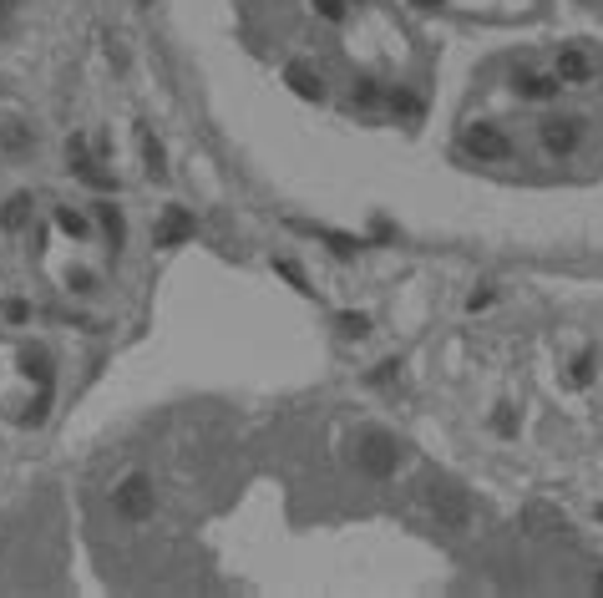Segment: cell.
<instances>
[{
	"instance_id": "7a4b0ae2",
	"label": "cell",
	"mask_w": 603,
	"mask_h": 598,
	"mask_svg": "<svg viewBox=\"0 0 603 598\" xmlns=\"http://www.w3.org/2000/svg\"><path fill=\"white\" fill-rule=\"evenodd\" d=\"M426 502H431V517L441 522V528H451V533H462L467 522H472V497L457 482H446V477H436L426 487Z\"/></svg>"
},
{
	"instance_id": "277c9868",
	"label": "cell",
	"mask_w": 603,
	"mask_h": 598,
	"mask_svg": "<svg viewBox=\"0 0 603 598\" xmlns=\"http://www.w3.org/2000/svg\"><path fill=\"white\" fill-rule=\"evenodd\" d=\"M462 147H467L472 158H482V163H502V158L512 153L507 132H502V127H487V122H482V127H472V132L462 137Z\"/></svg>"
},
{
	"instance_id": "8992f818",
	"label": "cell",
	"mask_w": 603,
	"mask_h": 598,
	"mask_svg": "<svg viewBox=\"0 0 603 598\" xmlns=\"http://www.w3.org/2000/svg\"><path fill=\"white\" fill-rule=\"evenodd\" d=\"M553 77H558V82H573V87L588 82V77H593V56H588L583 46H563L558 61H553Z\"/></svg>"
},
{
	"instance_id": "5b68a950",
	"label": "cell",
	"mask_w": 603,
	"mask_h": 598,
	"mask_svg": "<svg viewBox=\"0 0 603 598\" xmlns=\"http://www.w3.org/2000/svg\"><path fill=\"white\" fill-rule=\"evenodd\" d=\"M578 142H583V122H578V117H548V122H543V147H548L553 158L578 153Z\"/></svg>"
},
{
	"instance_id": "4fadbf2b",
	"label": "cell",
	"mask_w": 603,
	"mask_h": 598,
	"mask_svg": "<svg viewBox=\"0 0 603 598\" xmlns=\"http://www.w3.org/2000/svg\"><path fill=\"white\" fill-rule=\"evenodd\" d=\"M56 223H61V229H66L71 239H87V218H82V213H71V208H61V213H56Z\"/></svg>"
},
{
	"instance_id": "603a6c76",
	"label": "cell",
	"mask_w": 603,
	"mask_h": 598,
	"mask_svg": "<svg viewBox=\"0 0 603 598\" xmlns=\"http://www.w3.org/2000/svg\"><path fill=\"white\" fill-rule=\"evenodd\" d=\"M142 6H153V0H142Z\"/></svg>"
},
{
	"instance_id": "30bf717a",
	"label": "cell",
	"mask_w": 603,
	"mask_h": 598,
	"mask_svg": "<svg viewBox=\"0 0 603 598\" xmlns=\"http://www.w3.org/2000/svg\"><path fill=\"white\" fill-rule=\"evenodd\" d=\"M289 87H294L299 97H310V102H325V82H315L305 66H289Z\"/></svg>"
},
{
	"instance_id": "9c48e42d",
	"label": "cell",
	"mask_w": 603,
	"mask_h": 598,
	"mask_svg": "<svg viewBox=\"0 0 603 598\" xmlns=\"http://www.w3.org/2000/svg\"><path fill=\"white\" fill-rule=\"evenodd\" d=\"M517 92L533 97V102H548L558 92V77H538V71H517Z\"/></svg>"
},
{
	"instance_id": "6da1fadb",
	"label": "cell",
	"mask_w": 603,
	"mask_h": 598,
	"mask_svg": "<svg viewBox=\"0 0 603 598\" xmlns=\"http://www.w3.org/2000/svg\"><path fill=\"white\" fill-rule=\"evenodd\" d=\"M355 467L375 482H386L396 467H401V446L391 441V431H360V446H355Z\"/></svg>"
},
{
	"instance_id": "44dd1931",
	"label": "cell",
	"mask_w": 603,
	"mask_h": 598,
	"mask_svg": "<svg viewBox=\"0 0 603 598\" xmlns=\"http://www.w3.org/2000/svg\"><path fill=\"white\" fill-rule=\"evenodd\" d=\"M11 6H16V0H0V11H11Z\"/></svg>"
},
{
	"instance_id": "d6986e66",
	"label": "cell",
	"mask_w": 603,
	"mask_h": 598,
	"mask_svg": "<svg viewBox=\"0 0 603 598\" xmlns=\"http://www.w3.org/2000/svg\"><path fill=\"white\" fill-rule=\"evenodd\" d=\"M416 6H421V11H436V6H441V0H416Z\"/></svg>"
},
{
	"instance_id": "7c38bea8",
	"label": "cell",
	"mask_w": 603,
	"mask_h": 598,
	"mask_svg": "<svg viewBox=\"0 0 603 598\" xmlns=\"http://www.w3.org/2000/svg\"><path fill=\"white\" fill-rule=\"evenodd\" d=\"M26 213H31V198H11V203H6V213H0L6 234H21V229H26Z\"/></svg>"
},
{
	"instance_id": "9a60e30c",
	"label": "cell",
	"mask_w": 603,
	"mask_h": 598,
	"mask_svg": "<svg viewBox=\"0 0 603 598\" xmlns=\"http://www.w3.org/2000/svg\"><path fill=\"white\" fill-rule=\"evenodd\" d=\"M142 158H147V173H163V147L142 132Z\"/></svg>"
},
{
	"instance_id": "52a82bcc",
	"label": "cell",
	"mask_w": 603,
	"mask_h": 598,
	"mask_svg": "<svg viewBox=\"0 0 603 598\" xmlns=\"http://www.w3.org/2000/svg\"><path fill=\"white\" fill-rule=\"evenodd\" d=\"M66 163H71V173L87 178L92 188H112V178L92 163V153H87V142H82V137H71V142H66Z\"/></svg>"
},
{
	"instance_id": "e0dca14e",
	"label": "cell",
	"mask_w": 603,
	"mask_h": 598,
	"mask_svg": "<svg viewBox=\"0 0 603 598\" xmlns=\"http://www.w3.org/2000/svg\"><path fill=\"white\" fill-rule=\"evenodd\" d=\"M315 6H320L330 21H335V16H345V0H315Z\"/></svg>"
},
{
	"instance_id": "ffe728a7",
	"label": "cell",
	"mask_w": 603,
	"mask_h": 598,
	"mask_svg": "<svg viewBox=\"0 0 603 598\" xmlns=\"http://www.w3.org/2000/svg\"><path fill=\"white\" fill-rule=\"evenodd\" d=\"M593 593H603V568H598V573H593Z\"/></svg>"
},
{
	"instance_id": "7402d4cb",
	"label": "cell",
	"mask_w": 603,
	"mask_h": 598,
	"mask_svg": "<svg viewBox=\"0 0 603 598\" xmlns=\"http://www.w3.org/2000/svg\"><path fill=\"white\" fill-rule=\"evenodd\" d=\"M598 522H603V507H598Z\"/></svg>"
},
{
	"instance_id": "ac0fdd59",
	"label": "cell",
	"mask_w": 603,
	"mask_h": 598,
	"mask_svg": "<svg viewBox=\"0 0 603 598\" xmlns=\"http://www.w3.org/2000/svg\"><path fill=\"white\" fill-rule=\"evenodd\" d=\"M340 325H345V335H365V320H355V315H345Z\"/></svg>"
},
{
	"instance_id": "ba28073f",
	"label": "cell",
	"mask_w": 603,
	"mask_h": 598,
	"mask_svg": "<svg viewBox=\"0 0 603 598\" xmlns=\"http://www.w3.org/2000/svg\"><path fill=\"white\" fill-rule=\"evenodd\" d=\"M188 229H193V218H188L183 208H168V213H163V223H158V244H183V239H188Z\"/></svg>"
},
{
	"instance_id": "2e32d148",
	"label": "cell",
	"mask_w": 603,
	"mask_h": 598,
	"mask_svg": "<svg viewBox=\"0 0 603 598\" xmlns=\"http://www.w3.org/2000/svg\"><path fill=\"white\" fill-rule=\"evenodd\" d=\"M26 315H31L26 299H11V305H6V320H11V325H26Z\"/></svg>"
},
{
	"instance_id": "5bb4252c",
	"label": "cell",
	"mask_w": 603,
	"mask_h": 598,
	"mask_svg": "<svg viewBox=\"0 0 603 598\" xmlns=\"http://www.w3.org/2000/svg\"><path fill=\"white\" fill-rule=\"evenodd\" d=\"M102 229H107V244H112V249H122V229H127V223H122V213L102 208Z\"/></svg>"
},
{
	"instance_id": "3957f363",
	"label": "cell",
	"mask_w": 603,
	"mask_h": 598,
	"mask_svg": "<svg viewBox=\"0 0 603 598\" xmlns=\"http://www.w3.org/2000/svg\"><path fill=\"white\" fill-rule=\"evenodd\" d=\"M112 507L127 517V522H142V517H153V482H147L142 472H132V477H122L117 482V492H112Z\"/></svg>"
},
{
	"instance_id": "8fae6325",
	"label": "cell",
	"mask_w": 603,
	"mask_h": 598,
	"mask_svg": "<svg viewBox=\"0 0 603 598\" xmlns=\"http://www.w3.org/2000/svg\"><path fill=\"white\" fill-rule=\"evenodd\" d=\"M21 365H26L31 381H41V391H51V355H46V350H26Z\"/></svg>"
}]
</instances>
